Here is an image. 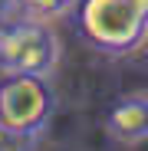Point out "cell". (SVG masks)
<instances>
[{
  "label": "cell",
  "instance_id": "1",
  "mask_svg": "<svg viewBox=\"0 0 148 151\" xmlns=\"http://www.w3.org/2000/svg\"><path fill=\"white\" fill-rule=\"evenodd\" d=\"M76 33L102 56H132L148 40V0H79Z\"/></svg>",
  "mask_w": 148,
  "mask_h": 151
},
{
  "label": "cell",
  "instance_id": "2",
  "mask_svg": "<svg viewBox=\"0 0 148 151\" xmlns=\"http://www.w3.org/2000/svg\"><path fill=\"white\" fill-rule=\"evenodd\" d=\"M59 63V40L43 20L23 17L0 23V72L4 76H49Z\"/></svg>",
  "mask_w": 148,
  "mask_h": 151
},
{
  "label": "cell",
  "instance_id": "3",
  "mask_svg": "<svg viewBox=\"0 0 148 151\" xmlns=\"http://www.w3.org/2000/svg\"><path fill=\"white\" fill-rule=\"evenodd\" d=\"M56 109L46 76H7L0 82V122L23 138H36Z\"/></svg>",
  "mask_w": 148,
  "mask_h": 151
},
{
  "label": "cell",
  "instance_id": "4",
  "mask_svg": "<svg viewBox=\"0 0 148 151\" xmlns=\"http://www.w3.org/2000/svg\"><path fill=\"white\" fill-rule=\"evenodd\" d=\"M105 128L115 141H125V145L145 141L148 138V95L145 92L122 95L105 118Z\"/></svg>",
  "mask_w": 148,
  "mask_h": 151
},
{
  "label": "cell",
  "instance_id": "5",
  "mask_svg": "<svg viewBox=\"0 0 148 151\" xmlns=\"http://www.w3.org/2000/svg\"><path fill=\"white\" fill-rule=\"evenodd\" d=\"M76 7H79V0H17V10L23 17H33V20H43V23L59 20V17L72 13Z\"/></svg>",
  "mask_w": 148,
  "mask_h": 151
},
{
  "label": "cell",
  "instance_id": "6",
  "mask_svg": "<svg viewBox=\"0 0 148 151\" xmlns=\"http://www.w3.org/2000/svg\"><path fill=\"white\" fill-rule=\"evenodd\" d=\"M30 141H33V138H23V135L10 132L7 125L0 122V151H27V148H30Z\"/></svg>",
  "mask_w": 148,
  "mask_h": 151
},
{
  "label": "cell",
  "instance_id": "7",
  "mask_svg": "<svg viewBox=\"0 0 148 151\" xmlns=\"http://www.w3.org/2000/svg\"><path fill=\"white\" fill-rule=\"evenodd\" d=\"M13 10H17V0H0V23H4Z\"/></svg>",
  "mask_w": 148,
  "mask_h": 151
}]
</instances>
